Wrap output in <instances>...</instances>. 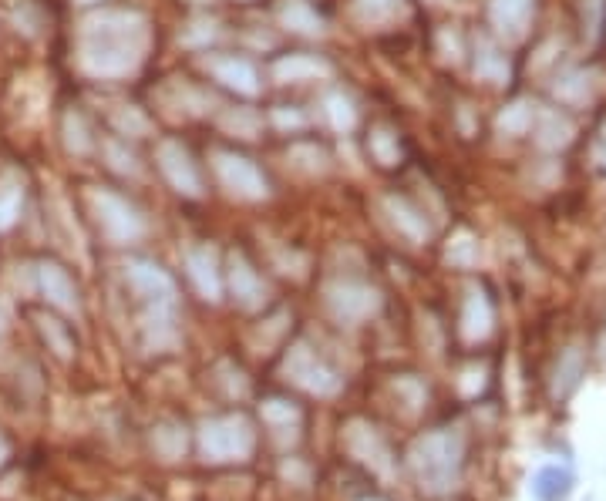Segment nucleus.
<instances>
[{"mask_svg":"<svg viewBox=\"0 0 606 501\" xmlns=\"http://www.w3.org/2000/svg\"><path fill=\"white\" fill-rule=\"evenodd\" d=\"M219 128H223L226 135H236V138H256L263 128V118L256 115L253 108H226L223 115H219Z\"/></svg>","mask_w":606,"mask_h":501,"instance_id":"393cba45","label":"nucleus"},{"mask_svg":"<svg viewBox=\"0 0 606 501\" xmlns=\"http://www.w3.org/2000/svg\"><path fill=\"white\" fill-rule=\"evenodd\" d=\"M277 21L300 37H324L327 34L324 17H320L307 0H283V4L277 7Z\"/></svg>","mask_w":606,"mask_h":501,"instance_id":"f8f14e48","label":"nucleus"},{"mask_svg":"<svg viewBox=\"0 0 606 501\" xmlns=\"http://www.w3.org/2000/svg\"><path fill=\"white\" fill-rule=\"evenodd\" d=\"M536 135V145L546 152H559L573 142V122L559 108H536V122L529 128Z\"/></svg>","mask_w":606,"mask_h":501,"instance_id":"6e6552de","label":"nucleus"},{"mask_svg":"<svg viewBox=\"0 0 606 501\" xmlns=\"http://www.w3.org/2000/svg\"><path fill=\"white\" fill-rule=\"evenodd\" d=\"M61 135H64V148L78 159L95 152V135H91V125L81 111H64V122H61Z\"/></svg>","mask_w":606,"mask_h":501,"instance_id":"aec40b11","label":"nucleus"},{"mask_svg":"<svg viewBox=\"0 0 606 501\" xmlns=\"http://www.w3.org/2000/svg\"><path fill=\"white\" fill-rule=\"evenodd\" d=\"M219 37V24L216 21H192L186 31L179 34V41L186 44V48H209Z\"/></svg>","mask_w":606,"mask_h":501,"instance_id":"7c9ffc66","label":"nucleus"},{"mask_svg":"<svg viewBox=\"0 0 606 501\" xmlns=\"http://www.w3.org/2000/svg\"><path fill=\"white\" fill-rule=\"evenodd\" d=\"M202 68L213 74L223 88L236 91V95L243 98H256L263 88L256 64L250 58H243V54H209V58H202Z\"/></svg>","mask_w":606,"mask_h":501,"instance_id":"39448f33","label":"nucleus"},{"mask_svg":"<svg viewBox=\"0 0 606 501\" xmlns=\"http://www.w3.org/2000/svg\"><path fill=\"white\" fill-rule=\"evenodd\" d=\"M105 159H108V169L112 172H118V175H139L142 172V162H139V155L132 152L128 145H122V142H105Z\"/></svg>","mask_w":606,"mask_h":501,"instance_id":"c85d7f7f","label":"nucleus"},{"mask_svg":"<svg viewBox=\"0 0 606 501\" xmlns=\"http://www.w3.org/2000/svg\"><path fill=\"white\" fill-rule=\"evenodd\" d=\"M475 74L489 85H505L509 81V58L502 54V48L489 37H482L475 44Z\"/></svg>","mask_w":606,"mask_h":501,"instance_id":"f3484780","label":"nucleus"},{"mask_svg":"<svg viewBox=\"0 0 606 501\" xmlns=\"http://www.w3.org/2000/svg\"><path fill=\"white\" fill-rule=\"evenodd\" d=\"M270 74L280 85H303V81L330 78V64L324 58H314V54H283V58L273 61Z\"/></svg>","mask_w":606,"mask_h":501,"instance_id":"0eeeda50","label":"nucleus"},{"mask_svg":"<svg viewBox=\"0 0 606 501\" xmlns=\"http://www.w3.org/2000/svg\"><path fill=\"white\" fill-rule=\"evenodd\" d=\"M596 88H600L596 74L580 68V71H566L563 78H559L556 85H553V95L563 101V105H569V108H580V105H586V101H593Z\"/></svg>","mask_w":606,"mask_h":501,"instance_id":"dca6fc26","label":"nucleus"},{"mask_svg":"<svg viewBox=\"0 0 606 501\" xmlns=\"http://www.w3.org/2000/svg\"><path fill=\"white\" fill-rule=\"evenodd\" d=\"M88 202H91V212H95L98 229L112 239V243L128 246V243H139L142 239L145 219L128 199L115 196V192H108V189H91Z\"/></svg>","mask_w":606,"mask_h":501,"instance_id":"f03ea898","label":"nucleus"},{"mask_svg":"<svg viewBox=\"0 0 606 501\" xmlns=\"http://www.w3.org/2000/svg\"><path fill=\"white\" fill-rule=\"evenodd\" d=\"M408 14V0H354L351 17L361 27H388Z\"/></svg>","mask_w":606,"mask_h":501,"instance_id":"ddd939ff","label":"nucleus"},{"mask_svg":"<svg viewBox=\"0 0 606 501\" xmlns=\"http://www.w3.org/2000/svg\"><path fill=\"white\" fill-rule=\"evenodd\" d=\"M112 128L125 138H149L152 135V118L145 115L139 105H118L112 111Z\"/></svg>","mask_w":606,"mask_h":501,"instance_id":"b1692460","label":"nucleus"},{"mask_svg":"<svg viewBox=\"0 0 606 501\" xmlns=\"http://www.w3.org/2000/svg\"><path fill=\"white\" fill-rule=\"evenodd\" d=\"M324 118L327 125L334 128V132H354L357 125V105L351 95H344V91H327L324 95Z\"/></svg>","mask_w":606,"mask_h":501,"instance_id":"4be33fe9","label":"nucleus"},{"mask_svg":"<svg viewBox=\"0 0 606 501\" xmlns=\"http://www.w3.org/2000/svg\"><path fill=\"white\" fill-rule=\"evenodd\" d=\"M155 165H159L162 179L186 199H199L202 196V175H199V165L192 162L189 148L176 142V138H165L155 148Z\"/></svg>","mask_w":606,"mask_h":501,"instance_id":"20e7f679","label":"nucleus"},{"mask_svg":"<svg viewBox=\"0 0 606 501\" xmlns=\"http://www.w3.org/2000/svg\"><path fill=\"white\" fill-rule=\"evenodd\" d=\"M367 148H371L374 162L384 165V169H394L401 162V145L391 128H374L371 138H367Z\"/></svg>","mask_w":606,"mask_h":501,"instance_id":"bb28decb","label":"nucleus"},{"mask_svg":"<svg viewBox=\"0 0 606 501\" xmlns=\"http://www.w3.org/2000/svg\"><path fill=\"white\" fill-rule=\"evenodd\" d=\"M21 209H24V175L14 169L0 172V233L17 226Z\"/></svg>","mask_w":606,"mask_h":501,"instance_id":"2eb2a0df","label":"nucleus"},{"mask_svg":"<svg viewBox=\"0 0 606 501\" xmlns=\"http://www.w3.org/2000/svg\"><path fill=\"white\" fill-rule=\"evenodd\" d=\"M128 280L145 296H155V300H169L172 296V280L162 266L155 263H132L128 266Z\"/></svg>","mask_w":606,"mask_h":501,"instance_id":"6ab92c4d","label":"nucleus"},{"mask_svg":"<svg viewBox=\"0 0 606 501\" xmlns=\"http://www.w3.org/2000/svg\"><path fill=\"white\" fill-rule=\"evenodd\" d=\"M580 14H583V34L586 41H596L600 37V27H603V14H606V0H583L580 4Z\"/></svg>","mask_w":606,"mask_h":501,"instance_id":"473e14b6","label":"nucleus"},{"mask_svg":"<svg viewBox=\"0 0 606 501\" xmlns=\"http://www.w3.org/2000/svg\"><path fill=\"white\" fill-rule=\"evenodd\" d=\"M186 266H189V276L192 283L199 286V293L206 300H216L219 296V266H216V253L209 246H199V249H189L186 253Z\"/></svg>","mask_w":606,"mask_h":501,"instance_id":"4468645a","label":"nucleus"},{"mask_svg":"<svg viewBox=\"0 0 606 501\" xmlns=\"http://www.w3.org/2000/svg\"><path fill=\"white\" fill-rule=\"evenodd\" d=\"M0 327H4V317H0Z\"/></svg>","mask_w":606,"mask_h":501,"instance_id":"c9c22d12","label":"nucleus"},{"mask_svg":"<svg viewBox=\"0 0 606 501\" xmlns=\"http://www.w3.org/2000/svg\"><path fill=\"white\" fill-rule=\"evenodd\" d=\"M532 122H536V105H529V101H512V105L502 108V115L495 118L502 135H526Z\"/></svg>","mask_w":606,"mask_h":501,"instance_id":"a878e982","label":"nucleus"},{"mask_svg":"<svg viewBox=\"0 0 606 501\" xmlns=\"http://www.w3.org/2000/svg\"><path fill=\"white\" fill-rule=\"evenodd\" d=\"M384 212H388L391 226L398 229L404 239H411V243H428L431 226H428L425 212H421L418 206H411L404 196H388V199H384Z\"/></svg>","mask_w":606,"mask_h":501,"instance_id":"1a4fd4ad","label":"nucleus"},{"mask_svg":"<svg viewBox=\"0 0 606 501\" xmlns=\"http://www.w3.org/2000/svg\"><path fill=\"white\" fill-rule=\"evenodd\" d=\"M213 172L219 185L240 202H263L270 199V182L246 155L236 152H216L213 155Z\"/></svg>","mask_w":606,"mask_h":501,"instance_id":"7ed1b4c3","label":"nucleus"},{"mask_svg":"<svg viewBox=\"0 0 606 501\" xmlns=\"http://www.w3.org/2000/svg\"><path fill=\"white\" fill-rule=\"evenodd\" d=\"M462 330L468 340H485L492 330V303L482 290H468L465 313H462Z\"/></svg>","mask_w":606,"mask_h":501,"instance_id":"a211bd4d","label":"nucleus"},{"mask_svg":"<svg viewBox=\"0 0 606 501\" xmlns=\"http://www.w3.org/2000/svg\"><path fill=\"white\" fill-rule=\"evenodd\" d=\"M330 303L334 310L341 313L347 320H361L367 313L378 310V293L371 286H361V283H341L330 290Z\"/></svg>","mask_w":606,"mask_h":501,"instance_id":"9d476101","label":"nucleus"},{"mask_svg":"<svg viewBox=\"0 0 606 501\" xmlns=\"http://www.w3.org/2000/svg\"><path fill=\"white\" fill-rule=\"evenodd\" d=\"M569 491H573V475L566 468L549 465L536 475V485H532V495L539 501H563Z\"/></svg>","mask_w":606,"mask_h":501,"instance_id":"5701e85b","label":"nucleus"},{"mask_svg":"<svg viewBox=\"0 0 606 501\" xmlns=\"http://www.w3.org/2000/svg\"><path fill=\"white\" fill-rule=\"evenodd\" d=\"M290 159L300 172H307V175H324L330 169V155L320 145H293Z\"/></svg>","mask_w":606,"mask_h":501,"instance_id":"cd10ccee","label":"nucleus"},{"mask_svg":"<svg viewBox=\"0 0 606 501\" xmlns=\"http://www.w3.org/2000/svg\"><path fill=\"white\" fill-rule=\"evenodd\" d=\"M149 51V21L139 11L105 7L78 27V68L95 81H118L142 68Z\"/></svg>","mask_w":606,"mask_h":501,"instance_id":"f257e3e1","label":"nucleus"},{"mask_svg":"<svg viewBox=\"0 0 606 501\" xmlns=\"http://www.w3.org/2000/svg\"><path fill=\"white\" fill-rule=\"evenodd\" d=\"M270 122H273V128H280L283 135H297V132H303V128H307V115H303L300 108L280 105V108H273Z\"/></svg>","mask_w":606,"mask_h":501,"instance_id":"2f4dec72","label":"nucleus"},{"mask_svg":"<svg viewBox=\"0 0 606 501\" xmlns=\"http://www.w3.org/2000/svg\"><path fill=\"white\" fill-rule=\"evenodd\" d=\"M38 280L41 290L48 296V303H54L58 310H78V286L58 263H41L38 266Z\"/></svg>","mask_w":606,"mask_h":501,"instance_id":"9b49d317","label":"nucleus"},{"mask_svg":"<svg viewBox=\"0 0 606 501\" xmlns=\"http://www.w3.org/2000/svg\"><path fill=\"white\" fill-rule=\"evenodd\" d=\"M75 4H98V0H75Z\"/></svg>","mask_w":606,"mask_h":501,"instance_id":"f704fd0d","label":"nucleus"},{"mask_svg":"<svg viewBox=\"0 0 606 501\" xmlns=\"http://www.w3.org/2000/svg\"><path fill=\"white\" fill-rule=\"evenodd\" d=\"M532 14H536V0H492L489 4V24L505 41H522Z\"/></svg>","mask_w":606,"mask_h":501,"instance_id":"423d86ee","label":"nucleus"},{"mask_svg":"<svg viewBox=\"0 0 606 501\" xmlns=\"http://www.w3.org/2000/svg\"><path fill=\"white\" fill-rule=\"evenodd\" d=\"M229 283H233V293H236V300H240L243 306H256V303H263V283L256 280V273H253V266L246 263L243 256H233V263H229Z\"/></svg>","mask_w":606,"mask_h":501,"instance_id":"412c9836","label":"nucleus"},{"mask_svg":"<svg viewBox=\"0 0 606 501\" xmlns=\"http://www.w3.org/2000/svg\"><path fill=\"white\" fill-rule=\"evenodd\" d=\"M580 377H583V354H580V347H569L563 354V360H559V367H556V384L563 380L559 394L566 397L576 384H580Z\"/></svg>","mask_w":606,"mask_h":501,"instance_id":"c756f323","label":"nucleus"},{"mask_svg":"<svg viewBox=\"0 0 606 501\" xmlns=\"http://www.w3.org/2000/svg\"><path fill=\"white\" fill-rule=\"evenodd\" d=\"M448 259H452V263H472L475 259V246H472V239L468 236H462L458 239V243L448 249Z\"/></svg>","mask_w":606,"mask_h":501,"instance_id":"72a5a7b5","label":"nucleus"}]
</instances>
